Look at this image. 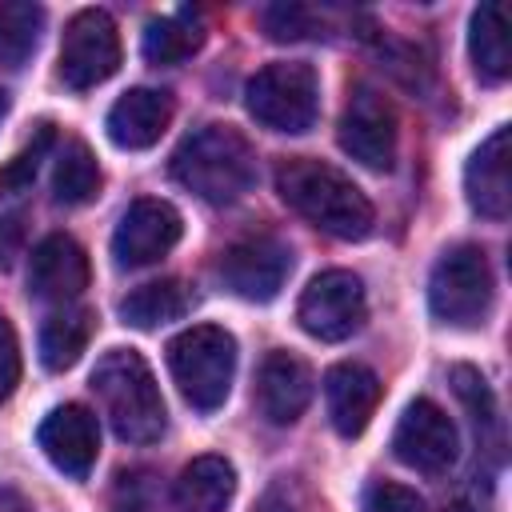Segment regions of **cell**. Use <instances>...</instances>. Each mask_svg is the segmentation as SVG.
<instances>
[{
  "label": "cell",
  "mask_w": 512,
  "mask_h": 512,
  "mask_svg": "<svg viewBox=\"0 0 512 512\" xmlns=\"http://www.w3.org/2000/svg\"><path fill=\"white\" fill-rule=\"evenodd\" d=\"M312 400V372L292 352H268L256 376V408L268 424H296Z\"/></svg>",
  "instance_id": "15"
},
{
  "label": "cell",
  "mask_w": 512,
  "mask_h": 512,
  "mask_svg": "<svg viewBox=\"0 0 512 512\" xmlns=\"http://www.w3.org/2000/svg\"><path fill=\"white\" fill-rule=\"evenodd\" d=\"M120 68V32L104 8H84L60 40V80L76 92L104 84Z\"/></svg>",
  "instance_id": "7"
},
{
  "label": "cell",
  "mask_w": 512,
  "mask_h": 512,
  "mask_svg": "<svg viewBox=\"0 0 512 512\" xmlns=\"http://www.w3.org/2000/svg\"><path fill=\"white\" fill-rule=\"evenodd\" d=\"M188 308H192V288L184 280H152L120 300V316L132 328H156L180 320Z\"/></svg>",
  "instance_id": "22"
},
{
  "label": "cell",
  "mask_w": 512,
  "mask_h": 512,
  "mask_svg": "<svg viewBox=\"0 0 512 512\" xmlns=\"http://www.w3.org/2000/svg\"><path fill=\"white\" fill-rule=\"evenodd\" d=\"M44 456L72 480H84L100 452V424L84 404H60L44 416L36 432Z\"/></svg>",
  "instance_id": "13"
},
{
  "label": "cell",
  "mask_w": 512,
  "mask_h": 512,
  "mask_svg": "<svg viewBox=\"0 0 512 512\" xmlns=\"http://www.w3.org/2000/svg\"><path fill=\"white\" fill-rule=\"evenodd\" d=\"M364 512H424V504L404 484H376L364 500Z\"/></svg>",
  "instance_id": "29"
},
{
  "label": "cell",
  "mask_w": 512,
  "mask_h": 512,
  "mask_svg": "<svg viewBox=\"0 0 512 512\" xmlns=\"http://www.w3.org/2000/svg\"><path fill=\"white\" fill-rule=\"evenodd\" d=\"M172 112L176 104L164 88H132L108 108V140L128 152L152 148L172 124Z\"/></svg>",
  "instance_id": "17"
},
{
  "label": "cell",
  "mask_w": 512,
  "mask_h": 512,
  "mask_svg": "<svg viewBox=\"0 0 512 512\" xmlns=\"http://www.w3.org/2000/svg\"><path fill=\"white\" fill-rule=\"evenodd\" d=\"M180 232H184V220L168 200H152V196L132 200L112 232V256L120 268L156 264L176 248Z\"/></svg>",
  "instance_id": "11"
},
{
  "label": "cell",
  "mask_w": 512,
  "mask_h": 512,
  "mask_svg": "<svg viewBox=\"0 0 512 512\" xmlns=\"http://www.w3.org/2000/svg\"><path fill=\"white\" fill-rule=\"evenodd\" d=\"M52 140H56V132H52V124H40L36 128V136L0 168V192L4 196H16V192H24L32 180H36V168H40V160H44V152L52 148Z\"/></svg>",
  "instance_id": "26"
},
{
  "label": "cell",
  "mask_w": 512,
  "mask_h": 512,
  "mask_svg": "<svg viewBox=\"0 0 512 512\" xmlns=\"http://www.w3.org/2000/svg\"><path fill=\"white\" fill-rule=\"evenodd\" d=\"M244 104L256 124H264L272 132L300 136L320 116V80H316L312 64H304V60H276V64H264L248 80Z\"/></svg>",
  "instance_id": "5"
},
{
  "label": "cell",
  "mask_w": 512,
  "mask_h": 512,
  "mask_svg": "<svg viewBox=\"0 0 512 512\" xmlns=\"http://www.w3.org/2000/svg\"><path fill=\"white\" fill-rule=\"evenodd\" d=\"M4 112H8V96H4V88H0V120H4Z\"/></svg>",
  "instance_id": "31"
},
{
  "label": "cell",
  "mask_w": 512,
  "mask_h": 512,
  "mask_svg": "<svg viewBox=\"0 0 512 512\" xmlns=\"http://www.w3.org/2000/svg\"><path fill=\"white\" fill-rule=\"evenodd\" d=\"M16 384H20V344L8 316L0 312V404L16 392Z\"/></svg>",
  "instance_id": "28"
},
{
  "label": "cell",
  "mask_w": 512,
  "mask_h": 512,
  "mask_svg": "<svg viewBox=\"0 0 512 512\" xmlns=\"http://www.w3.org/2000/svg\"><path fill=\"white\" fill-rule=\"evenodd\" d=\"M364 312H368L364 284H360V276H352L344 268H328V272L312 276L308 288L300 292V304H296L300 328L316 340H328V344L360 332Z\"/></svg>",
  "instance_id": "8"
},
{
  "label": "cell",
  "mask_w": 512,
  "mask_h": 512,
  "mask_svg": "<svg viewBox=\"0 0 512 512\" xmlns=\"http://www.w3.org/2000/svg\"><path fill=\"white\" fill-rule=\"evenodd\" d=\"M260 24L272 40H308L316 36V12L304 4H268L260 12Z\"/></svg>",
  "instance_id": "27"
},
{
  "label": "cell",
  "mask_w": 512,
  "mask_h": 512,
  "mask_svg": "<svg viewBox=\"0 0 512 512\" xmlns=\"http://www.w3.org/2000/svg\"><path fill=\"white\" fill-rule=\"evenodd\" d=\"M92 392L112 424V432L128 444H152L164 432V396L136 348H112L92 368Z\"/></svg>",
  "instance_id": "3"
},
{
  "label": "cell",
  "mask_w": 512,
  "mask_h": 512,
  "mask_svg": "<svg viewBox=\"0 0 512 512\" xmlns=\"http://www.w3.org/2000/svg\"><path fill=\"white\" fill-rule=\"evenodd\" d=\"M340 148L372 172L392 168V160H396V112L372 84L348 88V104L340 116Z\"/></svg>",
  "instance_id": "10"
},
{
  "label": "cell",
  "mask_w": 512,
  "mask_h": 512,
  "mask_svg": "<svg viewBox=\"0 0 512 512\" xmlns=\"http://www.w3.org/2000/svg\"><path fill=\"white\" fill-rule=\"evenodd\" d=\"M84 288H88L84 248L64 232L44 236L28 260V292L36 300H48V304H72Z\"/></svg>",
  "instance_id": "14"
},
{
  "label": "cell",
  "mask_w": 512,
  "mask_h": 512,
  "mask_svg": "<svg viewBox=\"0 0 512 512\" xmlns=\"http://www.w3.org/2000/svg\"><path fill=\"white\" fill-rule=\"evenodd\" d=\"M288 272H292V248L280 236H268V232H256V236H244V240L228 244L220 252V264H216L220 284L232 296L252 300V304L272 300L284 288Z\"/></svg>",
  "instance_id": "9"
},
{
  "label": "cell",
  "mask_w": 512,
  "mask_h": 512,
  "mask_svg": "<svg viewBox=\"0 0 512 512\" xmlns=\"http://www.w3.org/2000/svg\"><path fill=\"white\" fill-rule=\"evenodd\" d=\"M52 192L60 204H88L100 192V164L84 140H68L56 156Z\"/></svg>",
  "instance_id": "25"
},
{
  "label": "cell",
  "mask_w": 512,
  "mask_h": 512,
  "mask_svg": "<svg viewBox=\"0 0 512 512\" xmlns=\"http://www.w3.org/2000/svg\"><path fill=\"white\" fill-rule=\"evenodd\" d=\"M204 44V24L196 12H172L156 16L144 28V60L148 64H180Z\"/></svg>",
  "instance_id": "23"
},
{
  "label": "cell",
  "mask_w": 512,
  "mask_h": 512,
  "mask_svg": "<svg viewBox=\"0 0 512 512\" xmlns=\"http://www.w3.org/2000/svg\"><path fill=\"white\" fill-rule=\"evenodd\" d=\"M456 424L448 420V412L432 400H412L396 424V436H392V452L400 464L416 468V472H428V476H440L452 468L456 460Z\"/></svg>",
  "instance_id": "12"
},
{
  "label": "cell",
  "mask_w": 512,
  "mask_h": 512,
  "mask_svg": "<svg viewBox=\"0 0 512 512\" xmlns=\"http://www.w3.org/2000/svg\"><path fill=\"white\" fill-rule=\"evenodd\" d=\"M236 492V472L224 456H196L176 476V512H224Z\"/></svg>",
  "instance_id": "19"
},
{
  "label": "cell",
  "mask_w": 512,
  "mask_h": 512,
  "mask_svg": "<svg viewBox=\"0 0 512 512\" xmlns=\"http://www.w3.org/2000/svg\"><path fill=\"white\" fill-rule=\"evenodd\" d=\"M276 192L280 200L300 212L308 224L336 240H364L372 232V204L368 196L332 164L312 156H288L276 164Z\"/></svg>",
  "instance_id": "1"
},
{
  "label": "cell",
  "mask_w": 512,
  "mask_h": 512,
  "mask_svg": "<svg viewBox=\"0 0 512 512\" xmlns=\"http://www.w3.org/2000/svg\"><path fill=\"white\" fill-rule=\"evenodd\" d=\"M428 308L440 324H452V328H472L488 316L492 268H488L484 248L456 244L436 260V268L428 276Z\"/></svg>",
  "instance_id": "6"
},
{
  "label": "cell",
  "mask_w": 512,
  "mask_h": 512,
  "mask_svg": "<svg viewBox=\"0 0 512 512\" xmlns=\"http://www.w3.org/2000/svg\"><path fill=\"white\" fill-rule=\"evenodd\" d=\"M16 252H20V224L12 216H0V268H8Z\"/></svg>",
  "instance_id": "30"
},
{
  "label": "cell",
  "mask_w": 512,
  "mask_h": 512,
  "mask_svg": "<svg viewBox=\"0 0 512 512\" xmlns=\"http://www.w3.org/2000/svg\"><path fill=\"white\" fill-rule=\"evenodd\" d=\"M464 192L468 204L488 216V220H504L512 208V176H508V128L500 124L468 160L464 168Z\"/></svg>",
  "instance_id": "18"
},
{
  "label": "cell",
  "mask_w": 512,
  "mask_h": 512,
  "mask_svg": "<svg viewBox=\"0 0 512 512\" xmlns=\"http://www.w3.org/2000/svg\"><path fill=\"white\" fill-rule=\"evenodd\" d=\"M40 28H44V8L40 4L4 0L0 4V68H20L36 52Z\"/></svg>",
  "instance_id": "24"
},
{
  "label": "cell",
  "mask_w": 512,
  "mask_h": 512,
  "mask_svg": "<svg viewBox=\"0 0 512 512\" xmlns=\"http://www.w3.org/2000/svg\"><path fill=\"white\" fill-rule=\"evenodd\" d=\"M92 328H96V320H92L88 308H68L64 304L60 312H52L44 320V328H40V364L48 372L72 368L80 360V352L88 348Z\"/></svg>",
  "instance_id": "21"
},
{
  "label": "cell",
  "mask_w": 512,
  "mask_h": 512,
  "mask_svg": "<svg viewBox=\"0 0 512 512\" xmlns=\"http://www.w3.org/2000/svg\"><path fill=\"white\" fill-rule=\"evenodd\" d=\"M168 372L196 412H216L236 376V340L220 324H192L168 344Z\"/></svg>",
  "instance_id": "4"
},
{
  "label": "cell",
  "mask_w": 512,
  "mask_h": 512,
  "mask_svg": "<svg viewBox=\"0 0 512 512\" xmlns=\"http://www.w3.org/2000/svg\"><path fill=\"white\" fill-rule=\"evenodd\" d=\"M172 180L204 204H232L256 180V152L232 124H204L172 152Z\"/></svg>",
  "instance_id": "2"
},
{
  "label": "cell",
  "mask_w": 512,
  "mask_h": 512,
  "mask_svg": "<svg viewBox=\"0 0 512 512\" xmlns=\"http://www.w3.org/2000/svg\"><path fill=\"white\" fill-rule=\"evenodd\" d=\"M468 52H472V64H476V76L480 80L500 84L508 76L512 56H508V20H504V8L500 4H480L472 12Z\"/></svg>",
  "instance_id": "20"
},
{
  "label": "cell",
  "mask_w": 512,
  "mask_h": 512,
  "mask_svg": "<svg viewBox=\"0 0 512 512\" xmlns=\"http://www.w3.org/2000/svg\"><path fill=\"white\" fill-rule=\"evenodd\" d=\"M380 380L372 368L364 364H336L328 368L324 376V404H328V420L340 436H360L368 428V420L376 416V404H380Z\"/></svg>",
  "instance_id": "16"
}]
</instances>
